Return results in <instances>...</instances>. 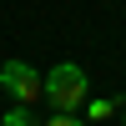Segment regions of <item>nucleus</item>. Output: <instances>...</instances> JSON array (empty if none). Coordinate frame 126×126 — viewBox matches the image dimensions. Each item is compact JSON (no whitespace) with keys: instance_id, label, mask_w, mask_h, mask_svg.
Masks as SVG:
<instances>
[{"instance_id":"nucleus-1","label":"nucleus","mask_w":126,"mask_h":126,"mask_svg":"<svg viewBox=\"0 0 126 126\" xmlns=\"http://www.w3.org/2000/svg\"><path fill=\"white\" fill-rule=\"evenodd\" d=\"M40 81H46L40 101H50L56 111H81V106H86V91H91V81H86V71H81L76 61H61V66H50Z\"/></svg>"},{"instance_id":"nucleus-2","label":"nucleus","mask_w":126,"mask_h":126,"mask_svg":"<svg viewBox=\"0 0 126 126\" xmlns=\"http://www.w3.org/2000/svg\"><path fill=\"white\" fill-rule=\"evenodd\" d=\"M0 86H5V96L15 101V106H35L40 91H46V81H40V71L30 66V61H5V66H0Z\"/></svg>"},{"instance_id":"nucleus-3","label":"nucleus","mask_w":126,"mask_h":126,"mask_svg":"<svg viewBox=\"0 0 126 126\" xmlns=\"http://www.w3.org/2000/svg\"><path fill=\"white\" fill-rule=\"evenodd\" d=\"M0 126H35V116H30V106H10Z\"/></svg>"},{"instance_id":"nucleus-4","label":"nucleus","mask_w":126,"mask_h":126,"mask_svg":"<svg viewBox=\"0 0 126 126\" xmlns=\"http://www.w3.org/2000/svg\"><path fill=\"white\" fill-rule=\"evenodd\" d=\"M111 111H116V101H86V116H91V121L111 116Z\"/></svg>"},{"instance_id":"nucleus-5","label":"nucleus","mask_w":126,"mask_h":126,"mask_svg":"<svg viewBox=\"0 0 126 126\" xmlns=\"http://www.w3.org/2000/svg\"><path fill=\"white\" fill-rule=\"evenodd\" d=\"M35 126H86V121H76V111H56L50 121H35Z\"/></svg>"},{"instance_id":"nucleus-6","label":"nucleus","mask_w":126,"mask_h":126,"mask_svg":"<svg viewBox=\"0 0 126 126\" xmlns=\"http://www.w3.org/2000/svg\"><path fill=\"white\" fill-rule=\"evenodd\" d=\"M121 126H126V106H121Z\"/></svg>"}]
</instances>
